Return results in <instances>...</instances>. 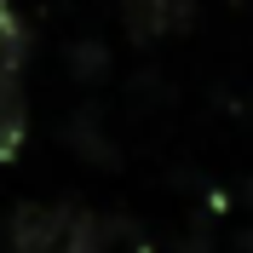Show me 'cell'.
<instances>
[{"label": "cell", "instance_id": "obj_1", "mask_svg": "<svg viewBox=\"0 0 253 253\" xmlns=\"http://www.w3.org/2000/svg\"><path fill=\"white\" fill-rule=\"evenodd\" d=\"M12 253H104V224L75 202H23L12 213Z\"/></svg>", "mask_w": 253, "mask_h": 253}, {"label": "cell", "instance_id": "obj_2", "mask_svg": "<svg viewBox=\"0 0 253 253\" xmlns=\"http://www.w3.org/2000/svg\"><path fill=\"white\" fill-rule=\"evenodd\" d=\"M23 63H29V23L12 0H0V161H17L23 132H29Z\"/></svg>", "mask_w": 253, "mask_h": 253}, {"label": "cell", "instance_id": "obj_3", "mask_svg": "<svg viewBox=\"0 0 253 253\" xmlns=\"http://www.w3.org/2000/svg\"><path fill=\"white\" fill-rule=\"evenodd\" d=\"M190 17H196V0H121V23L138 46L190 29Z\"/></svg>", "mask_w": 253, "mask_h": 253}]
</instances>
